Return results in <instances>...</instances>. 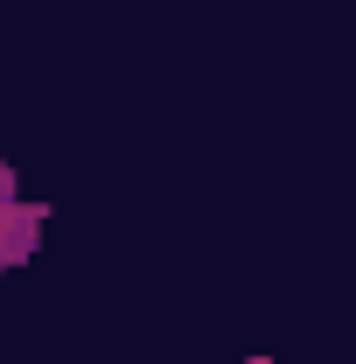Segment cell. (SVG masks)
Segmentation results:
<instances>
[{
    "mask_svg": "<svg viewBox=\"0 0 356 364\" xmlns=\"http://www.w3.org/2000/svg\"><path fill=\"white\" fill-rule=\"evenodd\" d=\"M245 364H279V358H245Z\"/></svg>",
    "mask_w": 356,
    "mask_h": 364,
    "instance_id": "cell-2",
    "label": "cell"
},
{
    "mask_svg": "<svg viewBox=\"0 0 356 364\" xmlns=\"http://www.w3.org/2000/svg\"><path fill=\"white\" fill-rule=\"evenodd\" d=\"M35 238H43V203H28V196L14 189V168L0 161V273L21 267V259L35 252Z\"/></svg>",
    "mask_w": 356,
    "mask_h": 364,
    "instance_id": "cell-1",
    "label": "cell"
}]
</instances>
